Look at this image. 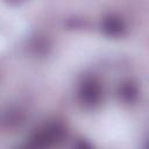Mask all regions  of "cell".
I'll return each instance as SVG.
<instances>
[{
  "label": "cell",
  "instance_id": "1",
  "mask_svg": "<svg viewBox=\"0 0 149 149\" xmlns=\"http://www.w3.org/2000/svg\"><path fill=\"white\" fill-rule=\"evenodd\" d=\"M65 132L64 128L58 123H50L42 129L37 130L30 139H29V146L30 147H50L54 144H57L62 141L64 137Z\"/></svg>",
  "mask_w": 149,
  "mask_h": 149
},
{
  "label": "cell",
  "instance_id": "2",
  "mask_svg": "<svg viewBox=\"0 0 149 149\" xmlns=\"http://www.w3.org/2000/svg\"><path fill=\"white\" fill-rule=\"evenodd\" d=\"M79 98L86 106H94L100 101L101 90L97 81L93 79L85 80L79 88Z\"/></svg>",
  "mask_w": 149,
  "mask_h": 149
},
{
  "label": "cell",
  "instance_id": "3",
  "mask_svg": "<svg viewBox=\"0 0 149 149\" xmlns=\"http://www.w3.org/2000/svg\"><path fill=\"white\" fill-rule=\"evenodd\" d=\"M102 30L108 36L118 37V36L123 34L125 26H123V22L119 17L109 16V17H106L104 20V22H102Z\"/></svg>",
  "mask_w": 149,
  "mask_h": 149
},
{
  "label": "cell",
  "instance_id": "4",
  "mask_svg": "<svg viewBox=\"0 0 149 149\" xmlns=\"http://www.w3.org/2000/svg\"><path fill=\"white\" fill-rule=\"evenodd\" d=\"M15 1H17V0H15Z\"/></svg>",
  "mask_w": 149,
  "mask_h": 149
}]
</instances>
